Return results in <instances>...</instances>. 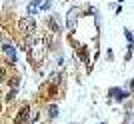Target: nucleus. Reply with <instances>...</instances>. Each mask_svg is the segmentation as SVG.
<instances>
[{
	"label": "nucleus",
	"mask_w": 134,
	"mask_h": 124,
	"mask_svg": "<svg viewBox=\"0 0 134 124\" xmlns=\"http://www.w3.org/2000/svg\"><path fill=\"white\" fill-rule=\"evenodd\" d=\"M0 42H2V38H0Z\"/></svg>",
	"instance_id": "10"
},
{
	"label": "nucleus",
	"mask_w": 134,
	"mask_h": 124,
	"mask_svg": "<svg viewBox=\"0 0 134 124\" xmlns=\"http://www.w3.org/2000/svg\"><path fill=\"white\" fill-rule=\"evenodd\" d=\"M40 8H42V2H40V0H34V2H30V6H28V12L34 14V12H38Z\"/></svg>",
	"instance_id": "5"
},
{
	"label": "nucleus",
	"mask_w": 134,
	"mask_h": 124,
	"mask_svg": "<svg viewBox=\"0 0 134 124\" xmlns=\"http://www.w3.org/2000/svg\"><path fill=\"white\" fill-rule=\"evenodd\" d=\"M48 114H50V118H54L56 114H58V108H56V106H50V110H48Z\"/></svg>",
	"instance_id": "8"
},
{
	"label": "nucleus",
	"mask_w": 134,
	"mask_h": 124,
	"mask_svg": "<svg viewBox=\"0 0 134 124\" xmlns=\"http://www.w3.org/2000/svg\"><path fill=\"white\" fill-rule=\"evenodd\" d=\"M2 50H4V56L8 58V60H16V50H14V46H12V42H8V40H4L2 42Z\"/></svg>",
	"instance_id": "2"
},
{
	"label": "nucleus",
	"mask_w": 134,
	"mask_h": 124,
	"mask_svg": "<svg viewBox=\"0 0 134 124\" xmlns=\"http://www.w3.org/2000/svg\"><path fill=\"white\" fill-rule=\"evenodd\" d=\"M58 20H56V18H48V24H50V28L52 30H56V32H60V26H58Z\"/></svg>",
	"instance_id": "7"
},
{
	"label": "nucleus",
	"mask_w": 134,
	"mask_h": 124,
	"mask_svg": "<svg viewBox=\"0 0 134 124\" xmlns=\"http://www.w3.org/2000/svg\"><path fill=\"white\" fill-rule=\"evenodd\" d=\"M110 94H112V96H116L118 100H122V98H126V92H120V90H116V88H112V90H110Z\"/></svg>",
	"instance_id": "6"
},
{
	"label": "nucleus",
	"mask_w": 134,
	"mask_h": 124,
	"mask_svg": "<svg viewBox=\"0 0 134 124\" xmlns=\"http://www.w3.org/2000/svg\"><path fill=\"white\" fill-rule=\"evenodd\" d=\"M132 40H134V36H132Z\"/></svg>",
	"instance_id": "11"
},
{
	"label": "nucleus",
	"mask_w": 134,
	"mask_h": 124,
	"mask_svg": "<svg viewBox=\"0 0 134 124\" xmlns=\"http://www.w3.org/2000/svg\"><path fill=\"white\" fill-rule=\"evenodd\" d=\"M18 28H20V32L26 34V36H32V34L36 32V20H34L32 16L20 18V20H18Z\"/></svg>",
	"instance_id": "1"
},
{
	"label": "nucleus",
	"mask_w": 134,
	"mask_h": 124,
	"mask_svg": "<svg viewBox=\"0 0 134 124\" xmlns=\"http://www.w3.org/2000/svg\"><path fill=\"white\" fill-rule=\"evenodd\" d=\"M28 112H30V108L28 106H24L20 112H18V116H16V120H14V124H26V120H28Z\"/></svg>",
	"instance_id": "4"
},
{
	"label": "nucleus",
	"mask_w": 134,
	"mask_h": 124,
	"mask_svg": "<svg viewBox=\"0 0 134 124\" xmlns=\"http://www.w3.org/2000/svg\"><path fill=\"white\" fill-rule=\"evenodd\" d=\"M4 76H6V74H4V68H0V82L4 80Z\"/></svg>",
	"instance_id": "9"
},
{
	"label": "nucleus",
	"mask_w": 134,
	"mask_h": 124,
	"mask_svg": "<svg viewBox=\"0 0 134 124\" xmlns=\"http://www.w3.org/2000/svg\"><path fill=\"white\" fill-rule=\"evenodd\" d=\"M78 14H80V10H70L68 12V16H66V24H68V28H74L76 26V20H78Z\"/></svg>",
	"instance_id": "3"
}]
</instances>
